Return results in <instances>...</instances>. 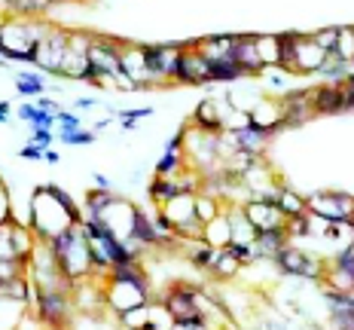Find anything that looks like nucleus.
Returning a JSON list of instances; mask_svg holds the SVG:
<instances>
[{"label":"nucleus","mask_w":354,"mask_h":330,"mask_svg":"<svg viewBox=\"0 0 354 330\" xmlns=\"http://www.w3.org/2000/svg\"><path fill=\"white\" fill-rule=\"evenodd\" d=\"M214 254H217V248H211L208 241H202V239L189 241V263H193L196 269H205V273H208V266H211Z\"/></svg>","instance_id":"nucleus-34"},{"label":"nucleus","mask_w":354,"mask_h":330,"mask_svg":"<svg viewBox=\"0 0 354 330\" xmlns=\"http://www.w3.org/2000/svg\"><path fill=\"white\" fill-rule=\"evenodd\" d=\"M281 104H284V129L302 126V122H308L315 116L308 92H287L281 95Z\"/></svg>","instance_id":"nucleus-14"},{"label":"nucleus","mask_w":354,"mask_h":330,"mask_svg":"<svg viewBox=\"0 0 354 330\" xmlns=\"http://www.w3.org/2000/svg\"><path fill=\"white\" fill-rule=\"evenodd\" d=\"M159 303L165 306V312L171 315L174 321H205L196 306V284H187V282L171 284V288L162 293Z\"/></svg>","instance_id":"nucleus-5"},{"label":"nucleus","mask_w":354,"mask_h":330,"mask_svg":"<svg viewBox=\"0 0 354 330\" xmlns=\"http://www.w3.org/2000/svg\"><path fill=\"white\" fill-rule=\"evenodd\" d=\"M180 193V187H177L174 178H159V174H153L150 187H147V196H150V202L156 205V208H162L168 199H174V196Z\"/></svg>","instance_id":"nucleus-26"},{"label":"nucleus","mask_w":354,"mask_h":330,"mask_svg":"<svg viewBox=\"0 0 354 330\" xmlns=\"http://www.w3.org/2000/svg\"><path fill=\"white\" fill-rule=\"evenodd\" d=\"M95 187H98V190H113V183H110V178H107V174H95Z\"/></svg>","instance_id":"nucleus-54"},{"label":"nucleus","mask_w":354,"mask_h":330,"mask_svg":"<svg viewBox=\"0 0 354 330\" xmlns=\"http://www.w3.org/2000/svg\"><path fill=\"white\" fill-rule=\"evenodd\" d=\"M336 37H339V28H324V31H315L312 34V40L321 46L324 55L333 58V53H336Z\"/></svg>","instance_id":"nucleus-42"},{"label":"nucleus","mask_w":354,"mask_h":330,"mask_svg":"<svg viewBox=\"0 0 354 330\" xmlns=\"http://www.w3.org/2000/svg\"><path fill=\"white\" fill-rule=\"evenodd\" d=\"M327 62V55L321 53V46L312 40V34H299L297 37V53H293V71L290 77H306V73H318L321 64Z\"/></svg>","instance_id":"nucleus-9"},{"label":"nucleus","mask_w":354,"mask_h":330,"mask_svg":"<svg viewBox=\"0 0 354 330\" xmlns=\"http://www.w3.org/2000/svg\"><path fill=\"white\" fill-rule=\"evenodd\" d=\"M6 55V37H3V25H0V58Z\"/></svg>","instance_id":"nucleus-58"},{"label":"nucleus","mask_w":354,"mask_h":330,"mask_svg":"<svg viewBox=\"0 0 354 330\" xmlns=\"http://www.w3.org/2000/svg\"><path fill=\"white\" fill-rule=\"evenodd\" d=\"M226 214H230V226H232V241L254 245L257 241V226L248 220L245 208H241V205H226Z\"/></svg>","instance_id":"nucleus-23"},{"label":"nucleus","mask_w":354,"mask_h":330,"mask_svg":"<svg viewBox=\"0 0 354 330\" xmlns=\"http://www.w3.org/2000/svg\"><path fill=\"white\" fill-rule=\"evenodd\" d=\"M232 46H235V34H214L205 37V40L196 43L198 55L205 62H223V58H232Z\"/></svg>","instance_id":"nucleus-17"},{"label":"nucleus","mask_w":354,"mask_h":330,"mask_svg":"<svg viewBox=\"0 0 354 330\" xmlns=\"http://www.w3.org/2000/svg\"><path fill=\"white\" fill-rule=\"evenodd\" d=\"M272 263H275V269L281 275L308 278V282H318V284H321V278H324V263L318 260V257L308 254V251H302V248H293V245H287L284 251H278Z\"/></svg>","instance_id":"nucleus-2"},{"label":"nucleus","mask_w":354,"mask_h":330,"mask_svg":"<svg viewBox=\"0 0 354 330\" xmlns=\"http://www.w3.org/2000/svg\"><path fill=\"white\" fill-rule=\"evenodd\" d=\"M34 315L46 327L62 330L71 321V293L62 291H37L34 288Z\"/></svg>","instance_id":"nucleus-4"},{"label":"nucleus","mask_w":354,"mask_h":330,"mask_svg":"<svg viewBox=\"0 0 354 330\" xmlns=\"http://www.w3.org/2000/svg\"><path fill=\"white\" fill-rule=\"evenodd\" d=\"M95 135H98V131H92V129L62 131V141L64 144H73V147H88V144H95Z\"/></svg>","instance_id":"nucleus-45"},{"label":"nucleus","mask_w":354,"mask_h":330,"mask_svg":"<svg viewBox=\"0 0 354 330\" xmlns=\"http://www.w3.org/2000/svg\"><path fill=\"white\" fill-rule=\"evenodd\" d=\"M278 208H281L284 217H297V214H306L308 205H306V199H302L297 190L284 187V190H281V199H278Z\"/></svg>","instance_id":"nucleus-33"},{"label":"nucleus","mask_w":354,"mask_h":330,"mask_svg":"<svg viewBox=\"0 0 354 330\" xmlns=\"http://www.w3.org/2000/svg\"><path fill=\"white\" fill-rule=\"evenodd\" d=\"M208 73H211V83H235V80L248 77L232 58H223V62H208Z\"/></svg>","instance_id":"nucleus-27"},{"label":"nucleus","mask_w":354,"mask_h":330,"mask_svg":"<svg viewBox=\"0 0 354 330\" xmlns=\"http://www.w3.org/2000/svg\"><path fill=\"white\" fill-rule=\"evenodd\" d=\"M43 159H46V163H53V165L62 163V156H58V150H43Z\"/></svg>","instance_id":"nucleus-56"},{"label":"nucleus","mask_w":354,"mask_h":330,"mask_svg":"<svg viewBox=\"0 0 354 330\" xmlns=\"http://www.w3.org/2000/svg\"><path fill=\"white\" fill-rule=\"evenodd\" d=\"M333 58L345 62L351 68L354 64V28H339V37H336V53Z\"/></svg>","instance_id":"nucleus-37"},{"label":"nucleus","mask_w":354,"mask_h":330,"mask_svg":"<svg viewBox=\"0 0 354 330\" xmlns=\"http://www.w3.org/2000/svg\"><path fill=\"white\" fill-rule=\"evenodd\" d=\"M110 122H113V120H110V116H104V120H98V122H95V129H92V131H101V129H107Z\"/></svg>","instance_id":"nucleus-57"},{"label":"nucleus","mask_w":354,"mask_h":330,"mask_svg":"<svg viewBox=\"0 0 354 330\" xmlns=\"http://www.w3.org/2000/svg\"><path fill=\"white\" fill-rule=\"evenodd\" d=\"M31 144L40 147V150H49V144H53V129H34L31 131Z\"/></svg>","instance_id":"nucleus-47"},{"label":"nucleus","mask_w":354,"mask_h":330,"mask_svg":"<svg viewBox=\"0 0 354 330\" xmlns=\"http://www.w3.org/2000/svg\"><path fill=\"white\" fill-rule=\"evenodd\" d=\"M16 89H19L21 98H40L43 89H46V83H43L40 73L21 71V73H16Z\"/></svg>","instance_id":"nucleus-29"},{"label":"nucleus","mask_w":354,"mask_h":330,"mask_svg":"<svg viewBox=\"0 0 354 330\" xmlns=\"http://www.w3.org/2000/svg\"><path fill=\"white\" fill-rule=\"evenodd\" d=\"M308 101H312L315 116L342 113V110H345L342 86H339V83H324V86H318V89H308Z\"/></svg>","instance_id":"nucleus-12"},{"label":"nucleus","mask_w":354,"mask_h":330,"mask_svg":"<svg viewBox=\"0 0 354 330\" xmlns=\"http://www.w3.org/2000/svg\"><path fill=\"white\" fill-rule=\"evenodd\" d=\"M43 245L49 248V254L58 260L62 273L73 284L92 278V248H88V236L83 232V226H68V230L49 236Z\"/></svg>","instance_id":"nucleus-1"},{"label":"nucleus","mask_w":354,"mask_h":330,"mask_svg":"<svg viewBox=\"0 0 354 330\" xmlns=\"http://www.w3.org/2000/svg\"><path fill=\"white\" fill-rule=\"evenodd\" d=\"M10 120H12L10 113H0V126H6V122H10Z\"/></svg>","instance_id":"nucleus-60"},{"label":"nucleus","mask_w":354,"mask_h":330,"mask_svg":"<svg viewBox=\"0 0 354 330\" xmlns=\"http://www.w3.org/2000/svg\"><path fill=\"white\" fill-rule=\"evenodd\" d=\"M171 330H217L208 321H174Z\"/></svg>","instance_id":"nucleus-50"},{"label":"nucleus","mask_w":354,"mask_h":330,"mask_svg":"<svg viewBox=\"0 0 354 330\" xmlns=\"http://www.w3.org/2000/svg\"><path fill=\"white\" fill-rule=\"evenodd\" d=\"M342 98H345V110H354V71L348 73V77L342 80Z\"/></svg>","instance_id":"nucleus-48"},{"label":"nucleus","mask_w":354,"mask_h":330,"mask_svg":"<svg viewBox=\"0 0 354 330\" xmlns=\"http://www.w3.org/2000/svg\"><path fill=\"white\" fill-rule=\"evenodd\" d=\"M290 245V236H287L284 226H272V230H260L257 232V248H260L263 260H275L278 251Z\"/></svg>","instance_id":"nucleus-21"},{"label":"nucleus","mask_w":354,"mask_h":330,"mask_svg":"<svg viewBox=\"0 0 354 330\" xmlns=\"http://www.w3.org/2000/svg\"><path fill=\"white\" fill-rule=\"evenodd\" d=\"M241 208H245V214H248L250 223L257 226V232H260V230H272V226H284V220H287L278 205L263 202V199H248Z\"/></svg>","instance_id":"nucleus-13"},{"label":"nucleus","mask_w":354,"mask_h":330,"mask_svg":"<svg viewBox=\"0 0 354 330\" xmlns=\"http://www.w3.org/2000/svg\"><path fill=\"white\" fill-rule=\"evenodd\" d=\"M351 232H354V214H351Z\"/></svg>","instance_id":"nucleus-61"},{"label":"nucleus","mask_w":354,"mask_h":330,"mask_svg":"<svg viewBox=\"0 0 354 330\" xmlns=\"http://www.w3.org/2000/svg\"><path fill=\"white\" fill-rule=\"evenodd\" d=\"M19 156L21 159H43V150H40V147H34V144H25L19 150Z\"/></svg>","instance_id":"nucleus-52"},{"label":"nucleus","mask_w":354,"mask_h":330,"mask_svg":"<svg viewBox=\"0 0 354 330\" xmlns=\"http://www.w3.org/2000/svg\"><path fill=\"white\" fill-rule=\"evenodd\" d=\"M318 73H321L324 80H330V83H342V80L348 77L351 71H348V64L339 62V58H327V62L321 64V71H318Z\"/></svg>","instance_id":"nucleus-41"},{"label":"nucleus","mask_w":354,"mask_h":330,"mask_svg":"<svg viewBox=\"0 0 354 330\" xmlns=\"http://www.w3.org/2000/svg\"><path fill=\"white\" fill-rule=\"evenodd\" d=\"M162 211H165L168 217L174 220V230H180V226L187 223H196V193H177L174 199H168L162 205Z\"/></svg>","instance_id":"nucleus-16"},{"label":"nucleus","mask_w":354,"mask_h":330,"mask_svg":"<svg viewBox=\"0 0 354 330\" xmlns=\"http://www.w3.org/2000/svg\"><path fill=\"white\" fill-rule=\"evenodd\" d=\"M230 131V141L235 150H245V153H263L266 141H269V135H263L257 126H250V122H245V126L239 129H226Z\"/></svg>","instance_id":"nucleus-18"},{"label":"nucleus","mask_w":354,"mask_h":330,"mask_svg":"<svg viewBox=\"0 0 354 330\" xmlns=\"http://www.w3.org/2000/svg\"><path fill=\"white\" fill-rule=\"evenodd\" d=\"M37 107L49 110V113H58V110H62V107H58V101L55 98H46V95H40V98H37Z\"/></svg>","instance_id":"nucleus-53"},{"label":"nucleus","mask_w":354,"mask_h":330,"mask_svg":"<svg viewBox=\"0 0 354 330\" xmlns=\"http://www.w3.org/2000/svg\"><path fill=\"white\" fill-rule=\"evenodd\" d=\"M257 53H260L263 68H278V58H281V43H278V34H254Z\"/></svg>","instance_id":"nucleus-25"},{"label":"nucleus","mask_w":354,"mask_h":330,"mask_svg":"<svg viewBox=\"0 0 354 330\" xmlns=\"http://www.w3.org/2000/svg\"><path fill=\"white\" fill-rule=\"evenodd\" d=\"M189 126H193L196 131H205V135H223L226 131V113L220 110V101L217 98H205L202 104L196 107Z\"/></svg>","instance_id":"nucleus-10"},{"label":"nucleus","mask_w":354,"mask_h":330,"mask_svg":"<svg viewBox=\"0 0 354 330\" xmlns=\"http://www.w3.org/2000/svg\"><path fill=\"white\" fill-rule=\"evenodd\" d=\"M53 3H55V0H53Z\"/></svg>","instance_id":"nucleus-62"},{"label":"nucleus","mask_w":354,"mask_h":330,"mask_svg":"<svg viewBox=\"0 0 354 330\" xmlns=\"http://www.w3.org/2000/svg\"><path fill=\"white\" fill-rule=\"evenodd\" d=\"M187 165L189 163H187L183 153H162V159L153 165V174H159V178H177Z\"/></svg>","instance_id":"nucleus-30"},{"label":"nucleus","mask_w":354,"mask_h":330,"mask_svg":"<svg viewBox=\"0 0 354 330\" xmlns=\"http://www.w3.org/2000/svg\"><path fill=\"white\" fill-rule=\"evenodd\" d=\"M122 40H113V37H104V34H95L92 37V46H88V64L98 71V77L110 83V80L120 73V64H122Z\"/></svg>","instance_id":"nucleus-3"},{"label":"nucleus","mask_w":354,"mask_h":330,"mask_svg":"<svg viewBox=\"0 0 354 330\" xmlns=\"http://www.w3.org/2000/svg\"><path fill=\"white\" fill-rule=\"evenodd\" d=\"M312 223H315V217L306 211V214L287 217V220H284V230H287V236H290V239H297V236H312Z\"/></svg>","instance_id":"nucleus-40"},{"label":"nucleus","mask_w":354,"mask_h":330,"mask_svg":"<svg viewBox=\"0 0 354 330\" xmlns=\"http://www.w3.org/2000/svg\"><path fill=\"white\" fill-rule=\"evenodd\" d=\"M220 211H223V202H220L217 196L202 193V190H198L196 193V217L202 220V223H208V220H214Z\"/></svg>","instance_id":"nucleus-32"},{"label":"nucleus","mask_w":354,"mask_h":330,"mask_svg":"<svg viewBox=\"0 0 354 330\" xmlns=\"http://www.w3.org/2000/svg\"><path fill=\"white\" fill-rule=\"evenodd\" d=\"M55 122L62 131H77V129H86L83 126V116L77 113V110H58L55 113Z\"/></svg>","instance_id":"nucleus-44"},{"label":"nucleus","mask_w":354,"mask_h":330,"mask_svg":"<svg viewBox=\"0 0 354 330\" xmlns=\"http://www.w3.org/2000/svg\"><path fill=\"white\" fill-rule=\"evenodd\" d=\"M6 220H10V196H6V187L0 181V223H6Z\"/></svg>","instance_id":"nucleus-51"},{"label":"nucleus","mask_w":354,"mask_h":330,"mask_svg":"<svg viewBox=\"0 0 354 330\" xmlns=\"http://www.w3.org/2000/svg\"><path fill=\"white\" fill-rule=\"evenodd\" d=\"M46 190H49V196H53V199L58 202V205H62V208L64 211H68V217H71V223L73 226H80V223H83V211H80V205L77 202H73V196L68 193V190H64V187H58V183H46Z\"/></svg>","instance_id":"nucleus-28"},{"label":"nucleus","mask_w":354,"mask_h":330,"mask_svg":"<svg viewBox=\"0 0 354 330\" xmlns=\"http://www.w3.org/2000/svg\"><path fill=\"white\" fill-rule=\"evenodd\" d=\"M113 190H88L83 199V214H101L110 202H113Z\"/></svg>","instance_id":"nucleus-35"},{"label":"nucleus","mask_w":354,"mask_h":330,"mask_svg":"<svg viewBox=\"0 0 354 330\" xmlns=\"http://www.w3.org/2000/svg\"><path fill=\"white\" fill-rule=\"evenodd\" d=\"M68 34L64 28H55L46 34V40L40 43V58H37V68L46 71V73H55L62 77V68H64V58H68Z\"/></svg>","instance_id":"nucleus-8"},{"label":"nucleus","mask_w":354,"mask_h":330,"mask_svg":"<svg viewBox=\"0 0 354 330\" xmlns=\"http://www.w3.org/2000/svg\"><path fill=\"white\" fill-rule=\"evenodd\" d=\"M10 110H12L10 101H0V113H10Z\"/></svg>","instance_id":"nucleus-59"},{"label":"nucleus","mask_w":354,"mask_h":330,"mask_svg":"<svg viewBox=\"0 0 354 330\" xmlns=\"http://www.w3.org/2000/svg\"><path fill=\"white\" fill-rule=\"evenodd\" d=\"M104 306H110L116 315L120 312H129V309H138V306H147L153 300V291H144L138 284H129V282H116V278H104Z\"/></svg>","instance_id":"nucleus-6"},{"label":"nucleus","mask_w":354,"mask_h":330,"mask_svg":"<svg viewBox=\"0 0 354 330\" xmlns=\"http://www.w3.org/2000/svg\"><path fill=\"white\" fill-rule=\"evenodd\" d=\"M141 248H159V232L153 217L144 208H135V226H131V251L141 257Z\"/></svg>","instance_id":"nucleus-15"},{"label":"nucleus","mask_w":354,"mask_h":330,"mask_svg":"<svg viewBox=\"0 0 354 330\" xmlns=\"http://www.w3.org/2000/svg\"><path fill=\"white\" fill-rule=\"evenodd\" d=\"M248 122L257 126L263 135H275V131L284 129V104L281 98H272V95H260L257 104L248 110Z\"/></svg>","instance_id":"nucleus-7"},{"label":"nucleus","mask_w":354,"mask_h":330,"mask_svg":"<svg viewBox=\"0 0 354 330\" xmlns=\"http://www.w3.org/2000/svg\"><path fill=\"white\" fill-rule=\"evenodd\" d=\"M232 62L239 64L248 77H263V62L260 53H257V43L254 34H235V46H232Z\"/></svg>","instance_id":"nucleus-11"},{"label":"nucleus","mask_w":354,"mask_h":330,"mask_svg":"<svg viewBox=\"0 0 354 330\" xmlns=\"http://www.w3.org/2000/svg\"><path fill=\"white\" fill-rule=\"evenodd\" d=\"M116 318H120L122 330H141L147 324V318H150V303L138 306V309H129V312H120Z\"/></svg>","instance_id":"nucleus-38"},{"label":"nucleus","mask_w":354,"mask_h":330,"mask_svg":"<svg viewBox=\"0 0 354 330\" xmlns=\"http://www.w3.org/2000/svg\"><path fill=\"white\" fill-rule=\"evenodd\" d=\"M95 104H98L95 98H77V101H73V107H77V110H88V107H95Z\"/></svg>","instance_id":"nucleus-55"},{"label":"nucleus","mask_w":354,"mask_h":330,"mask_svg":"<svg viewBox=\"0 0 354 330\" xmlns=\"http://www.w3.org/2000/svg\"><path fill=\"white\" fill-rule=\"evenodd\" d=\"M12 223H16L12 217L6 223H0V260H19L16 241H12Z\"/></svg>","instance_id":"nucleus-39"},{"label":"nucleus","mask_w":354,"mask_h":330,"mask_svg":"<svg viewBox=\"0 0 354 330\" xmlns=\"http://www.w3.org/2000/svg\"><path fill=\"white\" fill-rule=\"evenodd\" d=\"M208 273L217 278V282H230V278H235V275L241 273V263L232 257L230 248H217V254H214Z\"/></svg>","instance_id":"nucleus-24"},{"label":"nucleus","mask_w":354,"mask_h":330,"mask_svg":"<svg viewBox=\"0 0 354 330\" xmlns=\"http://www.w3.org/2000/svg\"><path fill=\"white\" fill-rule=\"evenodd\" d=\"M21 273H28V260H0V284H6Z\"/></svg>","instance_id":"nucleus-46"},{"label":"nucleus","mask_w":354,"mask_h":330,"mask_svg":"<svg viewBox=\"0 0 354 330\" xmlns=\"http://www.w3.org/2000/svg\"><path fill=\"white\" fill-rule=\"evenodd\" d=\"M120 71L129 73V77L135 80L138 86H141V92L147 89V86H153L150 83V73H147V68H144L141 46H129V43H125V46H122V64H120Z\"/></svg>","instance_id":"nucleus-19"},{"label":"nucleus","mask_w":354,"mask_h":330,"mask_svg":"<svg viewBox=\"0 0 354 330\" xmlns=\"http://www.w3.org/2000/svg\"><path fill=\"white\" fill-rule=\"evenodd\" d=\"M19 120L31 122L34 129H53L55 126V113H49V110H40L37 104H21L19 107Z\"/></svg>","instance_id":"nucleus-31"},{"label":"nucleus","mask_w":354,"mask_h":330,"mask_svg":"<svg viewBox=\"0 0 354 330\" xmlns=\"http://www.w3.org/2000/svg\"><path fill=\"white\" fill-rule=\"evenodd\" d=\"M297 37L299 31H284L278 34V43H281V58H278V68H281L284 73L293 71V53H297Z\"/></svg>","instance_id":"nucleus-36"},{"label":"nucleus","mask_w":354,"mask_h":330,"mask_svg":"<svg viewBox=\"0 0 354 330\" xmlns=\"http://www.w3.org/2000/svg\"><path fill=\"white\" fill-rule=\"evenodd\" d=\"M144 116H153V107H129V110H120V113H116V122H120L122 129H135L138 120H144Z\"/></svg>","instance_id":"nucleus-43"},{"label":"nucleus","mask_w":354,"mask_h":330,"mask_svg":"<svg viewBox=\"0 0 354 330\" xmlns=\"http://www.w3.org/2000/svg\"><path fill=\"white\" fill-rule=\"evenodd\" d=\"M28 309H31L28 303L0 293V330H19L28 321Z\"/></svg>","instance_id":"nucleus-20"},{"label":"nucleus","mask_w":354,"mask_h":330,"mask_svg":"<svg viewBox=\"0 0 354 330\" xmlns=\"http://www.w3.org/2000/svg\"><path fill=\"white\" fill-rule=\"evenodd\" d=\"M202 241H208L211 248H226L232 241V226H230V214H226V208L220 211L214 220H208L202 230Z\"/></svg>","instance_id":"nucleus-22"},{"label":"nucleus","mask_w":354,"mask_h":330,"mask_svg":"<svg viewBox=\"0 0 354 330\" xmlns=\"http://www.w3.org/2000/svg\"><path fill=\"white\" fill-rule=\"evenodd\" d=\"M183 144H187V129H180L177 135H171V141H165V153H183Z\"/></svg>","instance_id":"nucleus-49"}]
</instances>
